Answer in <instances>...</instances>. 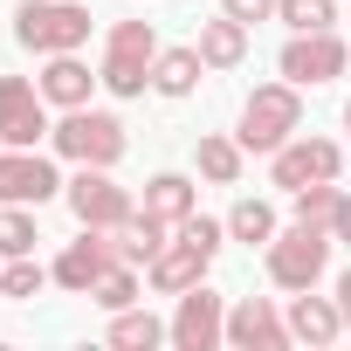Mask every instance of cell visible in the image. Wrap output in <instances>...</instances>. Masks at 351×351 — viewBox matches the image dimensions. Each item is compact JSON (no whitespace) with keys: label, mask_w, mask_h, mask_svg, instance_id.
Instances as JSON below:
<instances>
[{"label":"cell","mask_w":351,"mask_h":351,"mask_svg":"<svg viewBox=\"0 0 351 351\" xmlns=\"http://www.w3.org/2000/svg\"><path fill=\"white\" fill-rule=\"evenodd\" d=\"M303 131V90L282 76V83H255L248 97H241V124H234V138H241V152H282L289 138Z\"/></svg>","instance_id":"1"},{"label":"cell","mask_w":351,"mask_h":351,"mask_svg":"<svg viewBox=\"0 0 351 351\" xmlns=\"http://www.w3.org/2000/svg\"><path fill=\"white\" fill-rule=\"evenodd\" d=\"M158 28L152 21H110V35H104V62H97V76H104V90L110 97H145L152 90V62H158Z\"/></svg>","instance_id":"2"},{"label":"cell","mask_w":351,"mask_h":351,"mask_svg":"<svg viewBox=\"0 0 351 351\" xmlns=\"http://www.w3.org/2000/svg\"><path fill=\"white\" fill-rule=\"evenodd\" d=\"M14 42L28 56H69L90 42V8L83 0H21L14 8Z\"/></svg>","instance_id":"3"},{"label":"cell","mask_w":351,"mask_h":351,"mask_svg":"<svg viewBox=\"0 0 351 351\" xmlns=\"http://www.w3.org/2000/svg\"><path fill=\"white\" fill-rule=\"evenodd\" d=\"M49 145L69 158V165H110L117 172V158L131 152V138H124V117H110V110H62V124L49 131Z\"/></svg>","instance_id":"4"},{"label":"cell","mask_w":351,"mask_h":351,"mask_svg":"<svg viewBox=\"0 0 351 351\" xmlns=\"http://www.w3.org/2000/svg\"><path fill=\"white\" fill-rule=\"evenodd\" d=\"M262 269H269V282L276 289H317L324 282V269H330V228H282L269 248H262Z\"/></svg>","instance_id":"5"},{"label":"cell","mask_w":351,"mask_h":351,"mask_svg":"<svg viewBox=\"0 0 351 351\" xmlns=\"http://www.w3.org/2000/svg\"><path fill=\"white\" fill-rule=\"evenodd\" d=\"M317 180H344V145L324 138V131H296L282 152H269V186L282 193H303Z\"/></svg>","instance_id":"6"},{"label":"cell","mask_w":351,"mask_h":351,"mask_svg":"<svg viewBox=\"0 0 351 351\" xmlns=\"http://www.w3.org/2000/svg\"><path fill=\"white\" fill-rule=\"evenodd\" d=\"M276 69H282L296 90H324V83H337V76L351 69V42H344L337 28L289 35V42H282V56H276Z\"/></svg>","instance_id":"7"},{"label":"cell","mask_w":351,"mask_h":351,"mask_svg":"<svg viewBox=\"0 0 351 351\" xmlns=\"http://www.w3.org/2000/svg\"><path fill=\"white\" fill-rule=\"evenodd\" d=\"M62 172L56 158H42L35 145H0V207H49L62 200Z\"/></svg>","instance_id":"8"},{"label":"cell","mask_w":351,"mask_h":351,"mask_svg":"<svg viewBox=\"0 0 351 351\" xmlns=\"http://www.w3.org/2000/svg\"><path fill=\"white\" fill-rule=\"evenodd\" d=\"M62 200H69L76 228H117V221H131V214H138L131 186H117V180H110V165H76V180L62 186Z\"/></svg>","instance_id":"9"},{"label":"cell","mask_w":351,"mask_h":351,"mask_svg":"<svg viewBox=\"0 0 351 351\" xmlns=\"http://www.w3.org/2000/svg\"><path fill=\"white\" fill-rule=\"evenodd\" d=\"M172 344H180V351H221L228 344V296L207 289V282H193L180 296V310H172Z\"/></svg>","instance_id":"10"},{"label":"cell","mask_w":351,"mask_h":351,"mask_svg":"<svg viewBox=\"0 0 351 351\" xmlns=\"http://www.w3.org/2000/svg\"><path fill=\"white\" fill-rule=\"evenodd\" d=\"M49 124V97L28 76H0V145H42Z\"/></svg>","instance_id":"11"},{"label":"cell","mask_w":351,"mask_h":351,"mask_svg":"<svg viewBox=\"0 0 351 351\" xmlns=\"http://www.w3.org/2000/svg\"><path fill=\"white\" fill-rule=\"evenodd\" d=\"M228 344L234 351H282L296 337H289V317L269 296H241V303H228Z\"/></svg>","instance_id":"12"},{"label":"cell","mask_w":351,"mask_h":351,"mask_svg":"<svg viewBox=\"0 0 351 351\" xmlns=\"http://www.w3.org/2000/svg\"><path fill=\"white\" fill-rule=\"evenodd\" d=\"M207 269H214V255H200L193 241H180V234H172V241L145 262V282H152L158 296H186L193 282H207Z\"/></svg>","instance_id":"13"},{"label":"cell","mask_w":351,"mask_h":351,"mask_svg":"<svg viewBox=\"0 0 351 351\" xmlns=\"http://www.w3.org/2000/svg\"><path fill=\"white\" fill-rule=\"evenodd\" d=\"M42 97H49V110H83L90 104V90L104 83V76H90V62H83V49H69V56H42Z\"/></svg>","instance_id":"14"},{"label":"cell","mask_w":351,"mask_h":351,"mask_svg":"<svg viewBox=\"0 0 351 351\" xmlns=\"http://www.w3.org/2000/svg\"><path fill=\"white\" fill-rule=\"evenodd\" d=\"M110 269V241H104V228H83V241H69L56 262H49V276H56V289H69V296H90V282Z\"/></svg>","instance_id":"15"},{"label":"cell","mask_w":351,"mask_h":351,"mask_svg":"<svg viewBox=\"0 0 351 351\" xmlns=\"http://www.w3.org/2000/svg\"><path fill=\"white\" fill-rule=\"evenodd\" d=\"M282 317H289V337H296V344H337V337H344V303H337V296L296 289Z\"/></svg>","instance_id":"16"},{"label":"cell","mask_w":351,"mask_h":351,"mask_svg":"<svg viewBox=\"0 0 351 351\" xmlns=\"http://www.w3.org/2000/svg\"><path fill=\"white\" fill-rule=\"evenodd\" d=\"M104 241H110V262H131V269H145L165 241H172V228L158 221V214H131V221H117V228H104Z\"/></svg>","instance_id":"17"},{"label":"cell","mask_w":351,"mask_h":351,"mask_svg":"<svg viewBox=\"0 0 351 351\" xmlns=\"http://www.w3.org/2000/svg\"><path fill=\"white\" fill-rule=\"evenodd\" d=\"M145 214H158L165 228H180L186 214H200V186L186 180V172H152L145 180V200H138Z\"/></svg>","instance_id":"18"},{"label":"cell","mask_w":351,"mask_h":351,"mask_svg":"<svg viewBox=\"0 0 351 351\" xmlns=\"http://www.w3.org/2000/svg\"><path fill=\"white\" fill-rule=\"evenodd\" d=\"M193 49H200V62H207V69H241V62H248V21L214 14V21H200Z\"/></svg>","instance_id":"19"},{"label":"cell","mask_w":351,"mask_h":351,"mask_svg":"<svg viewBox=\"0 0 351 351\" xmlns=\"http://www.w3.org/2000/svg\"><path fill=\"white\" fill-rule=\"evenodd\" d=\"M200 76H207L200 49H158V62H152V90H158L165 104H186V97L200 90Z\"/></svg>","instance_id":"20"},{"label":"cell","mask_w":351,"mask_h":351,"mask_svg":"<svg viewBox=\"0 0 351 351\" xmlns=\"http://www.w3.org/2000/svg\"><path fill=\"white\" fill-rule=\"evenodd\" d=\"M193 165H200V180H207V186H241V165H248V152H241V138H228V131H200V145H193Z\"/></svg>","instance_id":"21"},{"label":"cell","mask_w":351,"mask_h":351,"mask_svg":"<svg viewBox=\"0 0 351 351\" xmlns=\"http://www.w3.org/2000/svg\"><path fill=\"white\" fill-rule=\"evenodd\" d=\"M117 351H152V344H172V324L165 317H152L145 303H131V310H110V330H104Z\"/></svg>","instance_id":"22"},{"label":"cell","mask_w":351,"mask_h":351,"mask_svg":"<svg viewBox=\"0 0 351 351\" xmlns=\"http://www.w3.org/2000/svg\"><path fill=\"white\" fill-rule=\"evenodd\" d=\"M282 228H276V207L255 193V200H234L228 207V241H248V248H269Z\"/></svg>","instance_id":"23"},{"label":"cell","mask_w":351,"mask_h":351,"mask_svg":"<svg viewBox=\"0 0 351 351\" xmlns=\"http://www.w3.org/2000/svg\"><path fill=\"white\" fill-rule=\"evenodd\" d=\"M145 296V269H131V262H110L97 282H90V303L97 310H131Z\"/></svg>","instance_id":"24"},{"label":"cell","mask_w":351,"mask_h":351,"mask_svg":"<svg viewBox=\"0 0 351 351\" xmlns=\"http://www.w3.org/2000/svg\"><path fill=\"white\" fill-rule=\"evenodd\" d=\"M337 200H344V186H337V180H317V186L289 193V221H296V228H330V221H337Z\"/></svg>","instance_id":"25"},{"label":"cell","mask_w":351,"mask_h":351,"mask_svg":"<svg viewBox=\"0 0 351 351\" xmlns=\"http://www.w3.org/2000/svg\"><path fill=\"white\" fill-rule=\"evenodd\" d=\"M49 282H56V276H49L35 255H8V262H0V296H8V303H35Z\"/></svg>","instance_id":"26"},{"label":"cell","mask_w":351,"mask_h":351,"mask_svg":"<svg viewBox=\"0 0 351 351\" xmlns=\"http://www.w3.org/2000/svg\"><path fill=\"white\" fill-rule=\"evenodd\" d=\"M276 21L289 35H317V28H337V0H276Z\"/></svg>","instance_id":"27"},{"label":"cell","mask_w":351,"mask_h":351,"mask_svg":"<svg viewBox=\"0 0 351 351\" xmlns=\"http://www.w3.org/2000/svg\"><path fill=\"white\" fill-rule=\"evenodd\" d=\"M35 207H0V255H35Z\"/></svg>","instance_id":"28"},{"label":"cell","mask_w":351,"mask_h":351,"mask_svg":"<svg viewBox=\"0 0 351 351\" xmlns=\"http://www.w3.org/2000/svg\"><path fill=\"white\" fill-rule=\"evenodd\" d=\"M172 234H180V241H193L200 255H221V248H228V221H214V214H186Z\"/></svg>","instance_id":"29"},{"label":"cell","mask_w":351,"mask_h":351,"mask_svg":"<svg viewBox=\"0 0 351 351\" xmlns=\"http://www.w3.org/2000/svg\"><path fill=\"white\" fill-rule=\"evenodd\" d=\"M221 14H234V21H276V0H221Z\"/></svg>","instance_id":"30"},{"label":"cell","mask_w":351,"mask_h":351,"mask_svg":"<svg viewBox=\"0 0 351 351\" xmlns=\"http://www.w3.org/2000/svg\"><path fill=\"white\" fill-rule=\"evenodd\" d=\"M330 241H344V248H351V186H344V200H337V221H330Z\"/></svg>","instance_id":"31"},{"label":"cell","mask_w":351,"mask_h":351,"mask_svg":"<svg viewBox=\"0 0 351 351\" xmlns=\"http://www.w3.org/2000/svg\"><path fill=\"white\" fill-rule=\"evenodd\" d=\"M337 303H344V310H351V269H344V276H337Z\"/></svg>","instance_id":"32"},{"label":"cell","mask_w":351,"mask_h":351,"mask_svg":"<svg viewBox=\"0 0 351 351\" xmlns=\"http://www.w3.org/2000/svg\"><path fill=\"white\" fill-rule=\"evenodd\" d=\"M344 337H351V310H344Z\"/></svg>","instance_id":"33"},{"label":"cell","mask_w":351,"mask_h":351,"mask_svg":"<svg viewBox=\"0 0 351 351\" xmlns=\"http://www.w3.org/2000/svg\"><path fill=\"white\" fill-rule=\"evenodd\" d=\"M344 131H351V104H344Z\"/></svg>","instance_id":"34"},{"label":"cell","mask_w":351,"mask_h":351,"mask_svg":"<svg viewBox=\"0 0 351 351\" xmlns=\"http://www.w3.org/2000/svg\"><path fill=\"white\" fill-rule=\"evenodd\" d=\"M0 262H8V255H0Z\"/></svg>","instance_id":"35"}]
</instances>
